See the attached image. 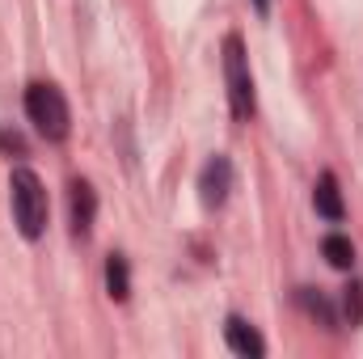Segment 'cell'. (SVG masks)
I'll use <instances>...</instances> for the list:
<instances>
[{
	"mask_svg": "<svg viewBox=\"0 0 363 359\" xmlns=\"http://www.w3.org/2000/svg\"><path fill=\"white\" fill-rule=\"evenodd\" d=\"M0 148H9V153H17V157H21V153H26V140H21L17 131H0Z\"/></svg>",
	"mask_w": 363,
	"mask_h": 359,
	"instance_id": "7c38bea8",
	"label": "cell"
},
{
	"mask_svg": "<svg viewBox=\"0 0 363 359\" xmlns=\"http://www.w3.org/2000/svg\"><path fill=\"white\" fill-rule=\"evenodd\" d=\"M93 216H97V194L85 178H77L68 186V224H72V237H89Z\"/></svg>",
	"mask_w": 363,
	"mask_h": 359,
	"instance_id": "5b68a950",
	"label": "cell"
},
{
	"mask_svg": "<svg viewBox=\"0 0 363 359\" xmlns=\"http://www.w3.org/2000/svg\"><path fill=\"white\" fill-rule=\"evenodd\" d=\"M106 292H110V300H127L131 296V270H127L123 254L106 258Z\"/></svg>",
	"mask_w": 363,
	"mask_h": 359,
	"instance_id": "ba28073f",
	"label": "cell"
},
{
	"mask_svg": "<svg viewBox=\"0 0 363 359\" xmlns=\"http://www.w3.org/2000/svg\"><path fill=\"white\" fill-rule=\"evenodd\" d=\"M26 114H30L34 131H38L43 140H51V144L68 140V131H72L68 97L60 93V85H51V81H34V85L26 89Z\"/></svg>",
	"mask_w": 363,
	"mask_h": 359,
	"instance_id": "7a4b0ae2",
	"label": "cell"
},
{
	"mask_svg": "<svg viewBox=\"0 0 363 359\" xmlns=\"http://www.w3.org/2000/svg\"><path fill=\"white\" fill-rule=\"evenodd\" d=\"M9 199H13V220L21 228L26 241H38L43 228H47V186L34 170L17 165L13 178H9Z\"/></svg>",
	"mask_w": 363,
	"mask_h": 359,
	"instance_id": "6da1fadb",
	"label": "cell"
},
{
	"mask_svg": "<svg viewBox=\"0 0 363 359\" xmlns=\"http://www.w3.org/2000/svg\"><path fill=\"white\" fill-rule=\"evenodd\" d=\"M321 254H325L330 267H338V270L355 267V245H351V237H342V233H330V237L321 241Z\"/></svg>",
	"mask_w": 363,
	"mask_h": 359,
	"instance_id": "9c48e42d",
	"label": "cell"
},
{
	"mask_svg": "<svg viewBox=\"0 0 363 359\" xmlns=\"http://www.w3.org/2000/svg\"><path fill=\"white\" fill-rule=\"evenodd\" d=\"M224 85H228V106H233V118L245 123L254 114V77H250V55H245V43L237 34L224 38Z\"/></svg>",
	"mask_w": 363,
	"mask_h": 359,
	"instance_id": "3957f363",
	"label": "cell"
},
{
	"mask_svg": "<svg viewBox=\"0 0 363 359\" xmlns=\"http://www.w3.org/2000/svg\"><path fill=\"white\" fill-rule=\"evenodd\" d=\"M228 190H233V161H228L224 153H216V157L203 165V174H199V199H203L207 211H216V207H224Z\"/></svg>",
	"mask_w": 363,
	"mask_h": 359,
	"instance_id": "277c9868",
	"label": "cell"
},
{
	"mask_svg": "<svg viewBox=\"0 0 363 359\" xmlns=\"http://www.w3.org/2000/svg\"><path fill=\"white\" fill-rule=\"evenodd\" d=\"M342 317H347V326H363V283H347L342 287Z\"/></svg>",
	"mask_w": 363,
	"mask_h": 359,
	"instance_id": "30bf717a",
	"label": "cell"
},
{
	"mask_svg": "<svg viewBox=\"0 0 363 359\" xmlns=\"http://www.w3.org/2000/svg\"><path fill=\"white\" fill-rule=\"evenodd\" d=\"M313 207H317V216H325V220H342L347 216V207H342V190H338V178L334 174H321L317 186H313Z\"/></svg>",
	"mask_w": 363,
	"mask_h": 359,
	"instance_id": "52a82bcc",
	"label": "cell"
},
{
	"mask_svg": "<svg viewBox=\"0 0 363 359\" xmlns=\"http://www.w3.org/2000/svg\"><path fill=\"white\" fill-rule=\"evenodd\" d=\"M254 9H258V13H271V0H254Z\"/></svg>",
	"mask_w": 363,
	"mask_h": 359,
	"instance_id": "4fadbf2b",
	"label": "cell"
},
{
	"mask_svg": "<svg viewBox=\"0 0 363 359\" xmlns=\"http://www.w3.org/2000/svg\"><path fill=\"white\" fill-rule=\"evenodd\" d=\"M224 338H228V347H233L237 355H250V359H262V355H267L262 334H258L245 317H228V321H224Z\"/></svg>",
	"mask_w": 363,
	"mask_h": 359,
	"instance_id": "8992f818",
	"label": "cell"
},
{
	"mask_svg": "<svg viewBox=\"0 0 363 359\" xmlns=\"http://www.w3.org/2000/svg\"><path fill=\"white\" fill-rule=\"evenodd\" d=\"M300 304H304L313 317H321V326H334V309H330L325 296H317L313 287H300Z\"/></svg>",
	"mask_w": 363,
	"mask_h": 359,
	"instance_id": "8fae6325",
	"label": "cell"
}]
</instances>
